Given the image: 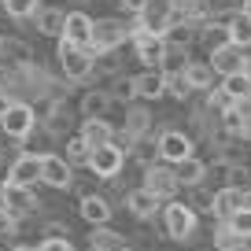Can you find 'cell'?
Returning <instances> with one entry per match:
<instances>
[{
    "instance_id": "cell-50",
    "label": "cell",
    "mask_w": 251,
    "mask_h": 251,
    "mask_svg": "<svg viewBox=\"0 0 251 251\" xmlns=\"http://www.w3.org/2000/svg\"><path fill=\"white\" fill-rule=\"evenodd\" d=\"M0 159H4V148H0Z\"/></svg>"
},
{
    "instance_id": "cell-42",
    "label": "cell",
    "mask_w": 251,
    "mask_h": 251,
    "mask_svg": "<svg viewBox=\"0 0 251 251\" xmlns=\"http://www.w3.org/2000/svg\"><path fill=\"white\" fill-rule=\"evenodd\" d=\"M15 233H19V218L0 203V236H15Z\"/></svg>"
},
{
    "instance_id": "cell-12",
    "label": "cell",
    "mask_w": 251,
    "mask_h": 251,
    "mask_svg": "<svg viewBox=\"0 0 251 251\" xmlns=\"http://www.w3.org/2000/svg\"><path fill=\"white\" fill-rule=\"evenodd\" d=\"M207 63L214 67V74H236V71H248V55H244L240 45H233V41H226V45H218L214 52H207Z\"/></svg>"
},
{
    "instance_id": "cell-36",
    "label": "cell",
    "mask_w": 251,
    "mask_h": 251,
    "mask_svg": "<svg viewBox=\"0 0 251 251\" xmlns=\"http://www.w3.org/2000/svg\"><path fill=\"white\" fill-rule=\"evenodd\" d=\"M192 93H196V89L188 85V78H185V71H170L166 74V96H174V100H192Z\"/></svg>"
},
{
    "instance_id": "cell-31",
    "label": "cell",
    "mask_w": 251,
    "mask_h": 251,
    "mask_svg": "<svg viewBox=\"0 0 251 251\" xmlns=\"http://www.w3.org/2000/svg\"><path fill=\"white\" fill-rule=\"evenodd\" d=\"M214 248L218 251H244L248 248V236L236 233L229 222H218V226H214Z\"/></svg>"
},
{
    "instance_id": "cell-52",
    "label": "cell",
    "mask_w": 251,
    "mask_h": 251,
    "mask_svg": "<svg viewBox=\"0 0 251 251\" xmlns=\"http://www.w3.org/2000/svg\"><path fill=\"white\" fill-rule=\"evenodd\" d=\"M248 151H251V141H248Z\"/></svg>"
},
{
    "instance_id": "cell-45",
    "label": "cell",
    "mask_w": 251,
    "mask_h": 251,
    "mask_svg": "<svg viewBox=\"0 0 251 251\" xmlns=\"http://www.w3.org/2000/svg\"><path fill=\"white\" fill-rule=\"evenodd\" d=\"M144 4H148V0H118V8H122L126 15H137V11H141Z\"/></svg>"
},
{
    "instance_id": "cell-24",
    "label": "cell",
    "mask_w": 251,
    "mask_h": 251,
    "mask_svg": "<svg viewBox=\"0 0 251 251\" xmlns=\"http://www.w3.org/2000/svg\"><path fill=\"white\" fill-rule=\"evenodd\" d=\"M89 248H93V251H122V248H129V240H126L122 233H115V229L103 222V226H93V233H89Z\"/></svg>"
},
{
    "instance_id": "cell-1",
    "label": "cell",
    "mask_w": 251,
    "mask_h": 251,
    "mask_svg": "<svg viewBox=\"0 0 251 251\" xmlns=\"http://www.w3.org/2000/svg\"><path fill=\"white\" fill-rule=\"evenodd\" d=\"M55 59H59V74L67 81H89L93 78V48L89 45H74V41L59 37Z\"/></svg>"
},
{
    "instance_id": "cell-54",
    "label": "cell",
    "mask_w": 251,
    "mask_h": 251,
    "mask_svg": "<svg viewBox=\"0 0 251 251\" xmlns=\"http://www.w3.org/2000/svg\"><path fill=\"white\" fill-rule=\"evenodd\" d=\"M0 4H4V0H0Z\"/></svg>"
},
{
    "instance_id": "cell-11",
    "label": "cell",
    "mask_w": 251,
    "mask_h": 251,
    "mask_svg": "<svg viewBox=\"0 0 251 251\" xmlns=\"http://www.w3.org/2000/svg\"><path fill=\"white\" fill-rule=\"evenodd\" d=\"M159 155L166 163H181V159L196 155V141L181 129H159Z\"/></svg>"
},
{
    "instance_id": "cell-40",
    "label": "cell",
    "mask_w": 251,
    "mask_h": 251,
    "mask_svg": "<svg viewBox=\"0 0 251 251\" xmlns=\"http://www.w3.org/2000/svg\"><path fill=\"white\" fill-rule=\"evenodd\" d=\"M229 226L236 229V233H244V236H251V207H240V211L233 214V218H226Z\"/></svg>"
},
{
    "instance_id": "cell-22",
    "label": "cell",
    "mask_w": 251,
    "mask_h": 251,
    "mask_svg": "<svg viewBox=\"0 0 251 251\" xmlns=\"http://www.w3.org/2000/svg\"><path fill=\"white\" fill-rule=\"evenodd\" d=\"M166 45L170 48H192L200 37V23H192V19H181V23H170L166 26Z\"/></svg>"
},
{
    "instance_id": "cell-16",
    "label": "cell",
    "mask_w": 251,
    "mask_h": 251,
    "mask_svg": "<svg viewBox=\"0 0 251 251\" xmlns=\"http://www.w3.org/2000/svg\"><path fill=\"white\" fill-rule=\"evenodd\" d=\"M111 200L107 196H100V192H85L81 196V203H78V214L89 222V226H103V222H111Z\"/></svg>"
},
{
    "instance_id": "cell-30",
    "label": "cell",
    "mask_w": 251,
    "mask_h": 251,
    "mask_svg": "<svg viewBox=\"0 0 251 251\" xmlns=\"http://www.w3.org/2000/svg\"><path fill=\"white\" fill-rule=\"evenodd\" d=\"M122 129H126V133H133V137L155 129V126H151V111L141 107V103H126V126H122Z\"/></svg>"
},
{
    "instance_id": "cell-38",
    "label": "cell",
    "mask_w": 251,
    "mask_h": 251,
    "mask_svg": "<svg viewBox=\"0 0 251 251\" xmlns=\"http://www.w3.org/2000/svg\"><path fill=\"white\" fill-rule=\"evenodd\" d=\"M89 151H93V148H89V144H85V137H67V151H63V155H67V159H71V163L74 166H89Z\"/></svg>"
},
{
    "instance_id": "cell-23",
    "label": "cell",
    "mask_w": 251,
    "mask_h": 251,
    "mask_svg": "<svg viewBox=\"0 0 251 251\" xmlns=\"http://www.w3.org/2000/svg\"><path fill=\"white\" fill-rule=\"evenodd\" d=\"M111 107H115V100H111L107 89H85V96H81V103H78L81 118H100V115H107Z\"/></svg>"
},
{
    "instance_id": "cell-35",
    "label": "cell",
    "mask_w": 251,
    "mask_h": 251,
    "mask_svg": "<svg viewBox=\"0 0 251 251\" xmlns=\"http://www.w3.org/2000/svg\"><path fill=\"white\" fill-rule=\"evenodd\" d=\"M222 89H226L233 100H240V96H251V74H248V71L222 74Z\"/></svg>"
},
{
    "instance_id": "cell-19",
    "label": "cell",
    "mask_w": 251,
    "mask_h": 251,
    "mask_svg": "<svg viewBox=\"0 0 251 251\" xmlns=\"http://www.w3.org/2000/svg\"><path fill=\"white\" fill-rule=\"evenodd\" d=\"M59 37L74 41V45H89L93 48V19L85 11H67V26H63Z\"/></svg>"
},
{
    "instance_id": "cell-21",
    "label": "cell",
    "mask_w": 251,
    "mask_h": 251,
    "mask_svg": "<svg viewBox=\"0 0 251 251\" xmlns=\"http://www.w3.org/2000/svg\"><path fill=\"white\" fill-rule=\"evenodd\" d=\"M33 23H37V33H45V37H55L59 41V33H63V26H67V11L63 8H52V4H41L37 8V15H33Z\"/></svg>"
},
{
    "instance_id": "cell-10",
    "label": "cell",
    "mask_w": 251,
    "mask_h": 251,
    "mask_svg": "<svg viewBox=\"0 0 251 251\" xmlns=\"http://www.w3.org/2000/svg\"><path fill=\"white\" fill-rule=\"evenodd\" d=\"M45 122V133L48 137H71V126H74V107L67 103V96H52L48 111L41 115Z\"/></svg>"
},
{
    "instance_id": "cell-26",
    "label": "cell",
    "mask_w": 251,
    "mask_h": 251,
    "mask_svg": "<svg viewBox=\"0 0 251 251\" xmlns=\"http://www.w3.org/2000/svg\"><path fill=\"white\" fill-rule=\"evenodd\" d=\"M174 170H177L181 188H192V185H203V181H207V163H203V159H196V155L174 163Z\"/></svg>"
},
{
    "instance_id": "cell-17",
    "label": "cell",
    "mask_w": 251,
    "mask_h": 251,
    "mask_svg": "<svg viewBox=\"0 0 251 251\" xmlns=\"http://www.w3.org/2000/svg\"><path fill=\"white\" fill-rule=\"evenodd\" d=\"M8 177L19 181V185H37V181H41V155H33V151H19L15 163L8 166Z\"/></svg>"
},
{
    "instance_id": "cell-39",
    "label": "cell",
    "mask_w": 251,
    "mask_h": 251,
    "mask_svg": "<svg viewBox=\"0 0 251 251\" xmlns=\"http://www.w3.org/2000/svg\"><path fill=\"white\" fill-rule=\"evenodd\" d=\"M188 192H192V196H188V203L196 207V211H207V214H211L214 192H211V188H207V181H203V185H192V188H188Z\"/></svg>"
},
{
    "instance_id": "cell-28",
    "label": "cell",
    "mask_w": 251,
    "mask_h": 251,
    "mask_svg": "<svg viewBox=\"0 0 251 251\" xmlns=\"http://www.w3.org/2000/svg\"><path fill=\"white\" fill-rule=\"evenodd\" d=\"M185 78H188V85L196 89V93H207V89L214 85V67L207 59H196V63L188 59L185 63Z\"/></svg>"
},
{
    "instance_id": "cell-3",
    "label": "cell",
    "mask_w": 251,
    "mask_h": 251,
    "mask_svg": "<svg viewBox=\"0 0 251 251\" xmlns=\"http://www.w3.org/2000/svg\"><path fill=\"white\" fill-rule=\"evenodd\" d=\"M37 111H33L30 100H11L8 107L0 111V129L11 137V141H26V137L37 129Z\"/></svg>"
},
{
    "instance_id": "cell-27",
    "label": "cell",
    "mask_w": 251,
    "mask_h": 251,
    "mask_svg": "<svg viewBox=\"0 0 251 251\" xmlns=\"http://www.w3.org/2000/svg\"><path fill=\"white\" fill-rule=\"evenodd\" d=\"M129 151H133V159H137L141 166H151V163H159V159H163V155H159V133H155V129L141 133V137L133 141V148H129Z\"/></svg>"
},
{
    "instance_id": "cell-37",
    "label": "cell",
    "mask_w": 251,
    "mask_h": 251,
    "mask_svg": "<svg viewBox=\"0 0 251 251\" xmlns=\"http://www.w3.org/2000/svg\"><path fill=\"white\" fill-rule=\"evenodd\" d=\"M0 8H4V15H8V19H19V23H23V19H33V15H37L41 0H4Z\"/></svg>"
},
{
    "instance_id": "cell-20",
    "label": "cell",
    "mask_w": 251,
    "mask_h": 251,
    "mask_svg": "<svg viewBox=\"0 0 251 251\" xmlns=\"http://www.w3.org/2000/svg\"><path fill=\"white\" fill-rule=\"evenodd\" d=\"M0 63L4 67H33V48L19 37H4L0 45Z\"/></svg>"
},
{
    "instance_id": "cell-7",
    "label": "cell",
    "mask_w": 251,
    "mask_h": 251,
    "mask_svg": "<svg viewBox=\"0 0 251 251\" xmlns=\"http://www.w3.org/2000/svg\"><path fill=\"white\" fill-rule=\"evenodd\" d=\"M41 181L48 188H59V192H71L74 185V163L67 155H52V151H41Z\"/></svg>"
},
{
    "instance_id": "cell-4",
    "label": "cell",
    "mask_w": 251,
    "mask_h": 251,
    "mask_svg": "<svg viewBox=\"0 0 251 251\" xmlns=\"http://www.w3.org/2000/svg\"><path fill=\"white\" fill-rule=\"evenodd\" d=\"M0 203L8 207L15 218H30V214H37L41 207V200H37V192H33V185H19V181H0Z\"/></svg>"
},
{
    "instance_id": "cell-43",
    "label": "cell",
    "mask_w": 251,
    "mask_h": 251,
    "mask_svg": "<svg viewBox=\"0 0 251 251\" xmlns=\"http://www.w3.org/2000/svg\"><path fill=\"white\" fill-rule=\"evenodd\" d=\"M37 248L41 251H71L74 244H71V236H59V240H37Z\"/></svg>"
},
{
    "instance_id": "cell-2",
    "label": "cell",
    "mask_w": 251,
    "mask_h": 251,
    "mask_svg": "<svg viewBox=\"0 0 251 251\" xmlns=\"http://www.w3.org/2000/svg\"><path fill=\"white\" fill-rule=\"evenodd\" d=\"M163 229H166L170 240L185 244L188 236L196 233V207L188 203V200H177V196L163 200Z\"/></svg>"
},
{
    "instance_id": "cell-32",
    "label": "cell",
    "mask_w": 251,
    "mask_h": 251,
    "mask_svg": "<svg viewBox=\"0 0 251 251\" xmlns=\"http://www.w3.org/2000/svg\"><path fill=\"white\" fill-rule=\"evenodd\" d=\"M118 71H122L118 48H100V52H93V74L96 78H115Z\"/></svg>"
},
{
    "instance_id": "cell-5",
    "label": "cell",
    "mask_w": 251,
    "mask_h": 251,
    "mask_svg": "<svg viewBox=\"0 0 251 251\" xmlns=\"http://www.w3.org/2000/svg\"><path fill=\"white\" fill-rule=\"evenodd\" d=\"M170 8H174V0H148L133 15L129 37H137V33H166V26H170Z\"/></svg>"
},
{
    "instance_id": "cell-8",
    "label": "cell",
    "mask_w": 251,
    "mask_h": 251,
    "mask_svg": "<svg viewBox=\"0 0 251 251\" xmlns=\"http://www.w3.org/2000/svg\"><path fill=\"white\" fill-rule=\"evenodd\" d=\"M144 188H151L159 200L177 196V192H181V181H177V170H174V163L159 159V163L144 166Z\"/></svg>"
},
{
    "instance_id": "cell-51",
    "label": "cell",
    "mask_w": 251,
    "mask_h": 251,
    "mask_svg": "<svg viewBox=\"0 0 251 251\" xmlns=\"http://www.w3.org/2000/svg\"><path fill=\"white\" fill-rule=\"evenodd\" d=\"M248 248H251V236H248Z\"/></svg>"
},
{
    "instance_id": "cell-13",
    "label": "cell",
    "mask_w": 251,
    "mask_h": 251,
    "mask_svg": "<svg viewBox=\"0 0 251 251\" xmlns=\"http://www.w3.org/2000/svg\"><path fill=\"white\" fill-rule=\"evenodd\" d=\"M240 207H244V188H240V185H233V181H229V185H218V188H214L211 214H214L218 222L233 218V214L240 211Z\"/></svg>"
},
{
    "instance_id": "cell-34",
    "label": "cell",
    "mask_w": 251,
    "mask_h": 251,
    "mask_svg": "<svg viewBox=\"0 0 251 251\" xmlns=\"http://www.w3.org/2000/svg\"><path fill=\"white\" fill-rule=\"evenodd\" d=\"M233 159L229 155H218L214 163H207V185H229L233 181Z\"/></svg>"
},
{
    "instance_id": "cell-15",
    "label": "cell",
    "mask_w": 251,
    "mask_h": 251,
    "mask_svg": "<svg viewBox=\"0 0 251 251\" xmlns=\"http://www.w3.org/2000/svg\"><path fill=\"white\" fill-rule=\"evenodd\" d=\"M122 203H126V211L133 214V218H151V214L163 207V200H159L151 188L141 185V188H129V192L122 196Z\"/></svg>"
},
{
    "instance_id": "cell-6",
    "label": "cell",
    "mask_w": 251,
    "mask_h": 251,
    "mask_svg": "<svg viewBox=\"0 0 251 251\" xmlns=\"http://www.w3.org/2000/svg\"><path fill=\"white\" fill-rule=\"evenodd\" d=\"M122 166H126V148H118L115 141H107V144L89 151V170L100 181H115L118 174H122Z\"/></svg>"
},
{
    "instance_id": "cell-49",
    "label": "cell",
    "mask_w": 251,
    "mask_h": 251,
    "mask_svg": "<svg viewBox=\"0 0 251 251\" xmlns=\"http://www.w3.org/2000/svg\"><path fill=\"white\" fill-rule=\"evenodd\" d=\"M248 74H251V59H248Z\"/></svg>"
},
{
    "instance_id": "cell-33",
    "label": "cell",
    "mask_w": 251,
    "mask_h": 251,
    "mask_svg": "<svg viewBox=\"0 0 251 251\" xmlns=\"http://www.w3.org/2000/svg\"><path fill=\"white\" fill-rule=\"evenodd\" d=\"M107 93L115 96L118 103H133V100H137V78H133V74H122V71H118L115 78H111V89H107Z\"/></svg>"
},
{
    "instance_id": "cell-18",
    "label": "cell",
    "mask_w": 251,
    "mask_h": 251,
    "mask_svg": "<svg viewBox=\"0 0 251 251\" xmlns=\"http://www.w3.org/2000/svg\"><path fill=\"white\" fill-rule=\"evenodd\" d=\"M137 96L141 100H163L166 96V71L163 67H148L144 74H137Z\"/></svg>"
},
{
    "instance_id": "cell-48",
    "label": "cell",
    "mask_w": 251,
    "mask_h": 251,
    "mask_svg": "<svg viewBox=\"0 0 251 251\" xmlns=\"http://www.w3.org/2000/svg\"><path fill=\"white\" fill-rule=\"evenodd\" d=\"M240 8H244V11H248V15H251V0H240Z\"/></svg>"
},
{
    "instance_id": "cell-53",
    "label": "cell",
    "mask_w": 251,
    "mask_h": 251,
    "mask_svg": "<svg viewBox=\"0 0 251 251\" xmlns=\"http://www.w3.org/2000/svg\"><path fill=\"white\" fill-rule=\"evenodd\" d=\"M0 45H4V37H0Z\"/></svg>"
},
{
    "instance_id": "cell-47",
    "label": "cell",
    "mask_w": 251,
    "mask_h": 251,
    "mask_svg": "<svg viewBox=\"0 0 251 251\" xmlns=\"http://www.w3.org/2000/svg\"><path fill=\"white\" fill-rule=\"evenodd\" d=\"M244 207H251V188H244Z\"/></svg>"
},
{
    "instance_id": "cell-9",
    "label": "cell",
    "mask_w": 251,
    "mask_h": 251,
    "mask_svg": "<svg viewBox=\"0 0 251 251\" xmlns=\"http://www.w3.org/2000/svg\"><path fill=\"white\" fill-rule=\"evenodd\" d=\"M126 41H133L126 19L107 15V19H96L93 23V52H100V48H122Z\"/></svg>"
},
{
    "instance_id": "cell-46",
    "label": "cell",
    "mask_w": 251,
    "mask_h": 251,
    "mask_svg": "<svg viewBox=\"0 0 251 251\" xmlns=\"http://www.w3.org/2000/svg\"><path fill=\"white\" fill-rule=\"evenodd\" d=\"M11 100H15V96H11V89H4V85H0V111L8 107V103H11Z\"/></svg>"
},
{
    "instance_id": "cell-41",
    "label": "cell",
    "mask_w": 251,
    "mask_h": 251,
    "mask_svg": "<svg viewBox=\"0 0 251 251\" xmlns=\"http://www.w3.org/2000/svg\"><path fill=\"white\" fill-rule=\"evenodd\" d=\"M59 236H71V226H67V222H45V226H41V240H59Z\"/></svg>"
},
{
    "instance_id": "cell-44",
    "label": "cell",
    "mask_w": 251,
    "mask_h": 251,
    "mask_svg": "<svg viewBox=\"0 0 251 251\" xmlns=\"http://www.w3.org/2000/svg\"><path fill=\"white\" fill-rule=\"evenodd\" d=\"M207 8H211V15H218V11H236L240 0H207Z\"/></svg>"
},
{
    "instance_id": "cell-14",
    "label": "cell",
    "mask_w": 251,
    "mask_h": 251,
    "mask_svg": "<svg viewBox=\"0 0 251 251\" xmlns=\"http://www.w3.org/2000/svg\"><path fill=\"white\" fill-rule=\"evenodd\" d=\"M133 52L144 67H163L166 59V37L163 33H137L133 37Z\"/></svg>"
},
{
    "instance_id": "cell-29",
    "label": "cell",
    "mask_w": 251,
    "mask_h": 251,
    "mask_svg": "<svg viewBox=\"0 0 251 251\" xmlns=\"http://www.w3.org/2000/svg\"><path fill=\"white\" fill-rule=\"evenodd\" d=\"M226 30H229V41H233V45H240V48H251V15H248L244 8H236L233 15H229Z\"/></svg>"
},
{
    "instance_id": "cell-25",
    "label": "cell",
    "mask_w": 251,
    "mask_h": 251,
    "mask_svg": "<svg viewBox=\"0 0 251 251\" xmlns=\"http://www.w3.org/2000/svg\"><path fill=\"white\" fill-rule=\"evenodd\" d=\"M81 137H85L89 148H100V144H107L111 137H115V126L107 122V118H81Z\"/></svg>"
}]
</instances>
